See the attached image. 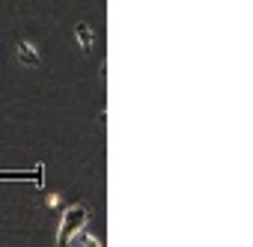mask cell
I'll return each mask as SVG.
<instances>
[{"instance_id": "6da1fadb", "label": "cell", "mask_w": 253, "mask_h": 247, "mask_svg": "<svg viewBox=\"0 0 253 247\" xmlns=\"http://www.w3.org/2000/svg\"><path fill=\"white\" fill-rule=\"evenodd\" d=\"M86 206H72V208H66V214H63V223H60V229H57V244H69V238L86 223Z\"/></svg>"}, {"instance_id": "7a4b0ae2", "label": "cell", "mask_w": 253, "mask_h": 247, "mask_svg": "<svg viewBox=\"0 0 253 247\" xmlns=\"http://www.w3.org/2000/svg\"><path fill=\"white\" fill-rule=\"evenodd\" d=\"M75 36H78V45H81V51L84 54H92V30H89V24H78L75 27Z\"/></svg>"}, {"instance_id": "3957f363", "label": "cell", "mask_w": 253, "mask_h": 247, "mask_svg": "<svg viewBox=\"0 0 253 247\" xmlns=\"http://www.w3.org/2000/svg\"><path fill=\"white\" fill-rule=\"evenodd\" d=\"M18 57H21V63L24 66H42V60H39V54H36V48L30 45V42H18Z\"/></svg>"}]
</instances>
